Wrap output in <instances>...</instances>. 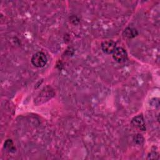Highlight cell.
I'll return each mask as SVG.
<instances>
[{
    "label": "cell",
    "mask_w": 160,
    "mask_h": 160,
    "mask_svg": "<svg viewBox=\"0 0 160 160\" xmlns=\"http://www.w3.org/2000/svg\"><path fill=\"white\" fill-rule=\"evenodd\" d=\"M4 148L9 152H14L15 147L14 146L13 142L11 139H8L4 142Z\"/></svg>",
    "instance_id": "cell-7"
},
{
    "label": "cell",
    "mask_w": 160,
    "mask_h": 160,
    "mask_svg": "<svg viewBox=\"0 0 160 160\" xmlns=\"http://www.w3.org/2000/svg\"><path fill=\"white\" fill-rule=\"evenodd\" d=\"M131 124L134 127L138 128L142 131H144L146 129L144 118L141 114L138 115L133 118L131 121Z\"/></svg>",
    "instance_id": "cell-5"
},
{
    "label": "cell",
    "mask_w": 160,
    "mask_h": 160,
    "mask_svg": "<svg viewBox=\"0 0 160 160\" xmlns=\"http://www.w3.org/2000/svg\"><path fill=\"white\" fill-rule=\"evenodd\" d=\"M122 34H123L124 37L128 38V39H131L138 35V31H136V29H135L134 28L128 27L124 29Z\"/></svg>",
    "instance_id": "cell-6"
},
{
    "label": "cell",
    "mask_w": 160,
    "mask_h": 160,
    "mask_svg": "<svg viewBox=\"0 0 160 160\" xmlns=\"http://www.w3.org/2000/svg\"><path fill=\"white\" fill-rule=\"evenodd\" d=\"M112 54L113 59L118 62H122L125 61L128 56L126 50L121 47L116 48L115 50Z\"/></svg>",
    "instance_id": "cell-3"
},
{
    "label": "cell",
    "mask_w": 160,
    "mask_h": 160,
    "mask_svg": "<svg viewBox=\"0 0 160 160\" xmlns=\"http://www.w3.org/2000/svg\"><path fill=\"white\" fill-rule=\"evenodd\" d=\"M54 96V92L49 86L44 88L34 99V103L36 104H41Z\"/></svg>",
    "instance_id": "cell-1"
},
{
    "label": "cell",
    "mask_w": 160,
    "mask_h": 160,
    "mask_svg": "<svg viewBox=\"0 0 160 160\" xmlns=\"http://www.w3.org/2000/svg\"><path fill=\"white\" fill-rule=\"evenodd\" d=\"M48 59L45 54L42 52H36L31 58L32 64L37 68L44 67L47 62Z\"/></svg>",
    "instance_id": "cell-2"
},
{
    "label": "cell",
    "mask_w": 160,
    "mask_h": 160,
    "mask_svg": "<svg viewBox=\"0 0 160 160\" xmlns=\"http://www.w3.org/2000/svg\"><path fill=\"white\" fill-rule=\"evenodd\" d=\"M101 49L106 54H112L116 49V42L112 40H107L101 43Z\"/></svg>",
    "instance_id": "cell-4"
}]
</instances>
